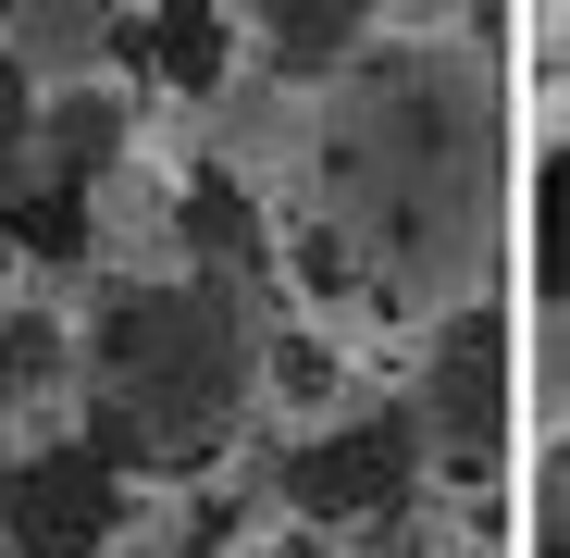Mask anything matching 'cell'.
I'll list each match as a JSON object with an SVG mask.
<instances>
[{"mask_svg":"<svg viewBox=\"0 0 570 558\" xmlns=\"http://www.w3.org/2000/svg\"><path fill=\"white\" fill-rule=\"evenodd\" d=\"M273 484H285V509H298V521L360 533V521H385V509L422 497V434H410L397 398H372V410H323L298 447H285Z\"/></svg>","mask_w":570,"mask_h":558,"instance_id":"cell-4","label":"cell"},{"mask_svg":"<svg viewBox=\"0 0 570 558\" xmlns=\"http://www.w3.org/2000/svg\"><path fill=\"white\" fill-rule=\"evenodd\" d=\"M533 521H546V546L570 558V434H546V472H533Z\"/></svg>","mask_w":570,"mask_h":558,"instance_id":"cell-15","label":"cell"},{"mask_svg":"<svg viewBox=\"0 0 570 558\" xmlns=\"http://www.w3.org/2000/svg\"><path fill=\"white\" fill-rule=\"evenodd\" d=\"M75 410H87V447L125 459L137 484H199L261 410L248 286H212V273L112 286L75 323Z\"/></svg>","mask_w":570,"mask_h":558,"instance_id":"cell-2","label":"cell"},{"mask_svg":"<svg viewBox=\"0 0 570 558\" xmlns=\"http://www.w3.org/2000/svg\"><path fill=\"white\" fill-rule=\"evenodd\" d=\"M75 385V323L50 298H0V398H62Z\"/></svg>","mask_w":570,"mask_h":558,"instance_id":"cell-9","label":"cell"},{"mask_svg":"<svg viewBox=\"0 0 570 558\" xmlns=\"http://www.w3.org/2000/svg\"><path fill=\"white\" fill-rule=\"evenodd\" d=\"M347 558H434V521H422V497L410 509H385V521H360V546Z\"/></svg>","mask_w":570,"mask_h":558,"instance_id":"cell-14","label":"cell"},{"mask_svg":"<svg viewBox=\"0 0 570 558\" xmlns=\"http://www.w3.org/2000/svg\"><path fill=\"white\" fill-rule=\"evenodd\" d=\"M13 13H26V0H0V38H13Z\"/></svg>","mask_w":570,"mask_h":558,"instance_id":"cell-16","label":"cell"},{"mask_svg":"<svg viewBox=\"0 0 570 558\" xmlns=\"http://www.w3.org/2000/svg\"><path fill=\"white\" fill-rule=\"evenodd\" d=\"M125 50L174 87V100H212V87H224V62H236V26H224V0H149Z\"/></svg>","mask_w":570,"mask_h":558,"instance_id":"cell-8","label":"cell"},{"mask_svg":"<svg viewBox=\"0 0 570 558\" xmlns=\"http://www.w3.org/2000/svg\"><path fill=\"white\" fill-rule=\"evenodd\" d=\"M125 521H137V472L100 459L87 434L26 447L13 472H0V533H13V558H112Z\"/></svg>","mask_w":570,"mask_h":558,"instance_id":"cell-5","label":"cell"},{"mask_svg":"<svg viewBox=\"0 0 570 558\" xmlns=\"http://www.w3.org/2000/svg\"><path fill=\"white\" fill-rule=\"evenodd\" d=\"M26 137H38V75H26V62H0V186L26 174Z\"/></svg>","mask_w":570,"mask_h":558,"instance_id":"cell-13","label":"cell"},{"mask_svg":"<svg viewBox=\"0 0 570 558\" xmlns=\"http://www.w3.org/2000/svg\"><path fill=\"white\" fill-rule=\"evenodd\" d=\"M236 13H248V38L285 87H323L385 38V0H236Z\"/></svg>","mask_w":570,"mask_h":558,"instance_id":"cell-7","label":"cell"},{"mask_svg":"<svg viewBox=\"0 0 570 558\" xmlns=\"http://www.w3.org/2000/svg\"><path fill=\"white\" fill-rule=\"evenodd\" d=\"M410 434H422V472H446L459 497H497L509 484V447H521V398H509V323L497 298H459L422 323L410 360Z\"/></svg>","mask_w":570,"mask_h":558,"instance_id":"cell-3","label":"cell"},{"mask_svg":"<svg viewBox=\"0 0 570 558\" xmlns=\"http://www.w3.org/2000/svg\"><path fill=\"white\" fill-rule=\"evenodd\" d=\"M261 398H285L298 422L347 410V347H335V335H311V323H285V335H261Z\"/></svg>","mask_w":570,"mask_h":558,"instance_id":"cell-10","label":"cell"},{"mask_svg":"<svg viewBox=\"0 0 570 558\" xmlns=\"http://www.w3.org/2000/svg\"><path fill=\"white\" fill-rule=\"evenodd\" d=\"M174 558H199V546H174Z\"/></svg>","mask_w":570,"mask_h":558,"instance_id":"cell-17","label":"cell"},{"mask_svg":"<svg viewBox=\"0 0 570 558\" xmlns=\"http://www.w3.org/2000/svg\"><path fill=\"white\" fill-rule=\"evenodd\" d=\"M298 261L335 298L434 323L509 261V87L484 38H372L298 125Z\"/></svg>","mask_w":570,"mask_h":558,"instance_id":"cell-1","label":"cell"},{"mask_svg":"<svg viewBox=\"0 0 570 558\" xmlns=\"http://www.w3.org/2000/svg\"><path fill=\"white\" fill-rule=\"evenodd\" d=\"M521 224H533V273H546V298H570V125H558V137H546V161H533Z\"/></svg>","mask_w":570,"mask_h":558,"instance_id":"cell-11","label":"cell"},{"mask_svg":"<svg viewBox=\"0 0 570 558\" xmlns=\"http://www.w3.org/2000/svg\"><path fill=\"white\" fill-rule=\"evenodd\" d=\"M174 236H186V273H212V286H261L273 273V212H261V186L199 161L174 186Z\"/></svg>","mask_w":570,"mask_h":558,"instance_id":"cell-6","label":"cell"},{"mask_svg":"<svg viewBox=\"0 0 570 558\" xmlns=\"http://www.w3.org/2000/svg\"><path fill=\"white\" fill-rule=\"evenodd\" d=\"M533 434H570V298L533 311Z\"/></svg>","mask_w":570,"mask_h":558,"instance_id":"cell-12","label":"cell"}]
</instances>
